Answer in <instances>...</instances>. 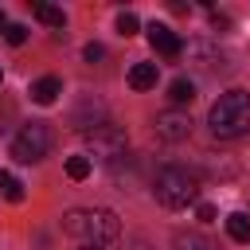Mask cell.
Masks as SVG:
<instances>
[{"instance_id":"cell-1","label":"cell","mask_w":250,"mask_h":250,"mask_svg":"<svg viewBox=\"0 0 250 250\" xmlns=\"http://www.w3.org/2000/svg\"><path fill=\"white\" fill-rule=\"evenodd\" d=\"M62 230L78 238V246H109L121 238V223L109 207H74L62 219Z\"/></svg>"},{"instance_id":"cell-2","label":"cell","mask_w":250,"mask_h":250,"mask_svg":"<svg viewBox=\"0 0 250 250\" xmlns=\"http://www.w3.org/2000/svg\"><path fill=\"white\" fill-rule=\"evenodd\" d=\"M152 195H156L160 207L180 211V207H188V203L199 199V176H195L191 168H184V164H168V168L156 172V180H152Z\"/></svg>"},{"instance_id":"cell-3","label":"cell","mask_w":250,"mask_h":250,"mask_svg":"<svg viewBox=\"0 0 250 250\" xmlns=\"http://www.w3.org/2000/svg\"><path fill=\"white\" fill-rule=\"evenodd\" d=\"M207 125H211V133L223 137V141L242 137V133L250 129V94H246V90H227V94H219V102H215L211 113H207Z\"/></svg>"},{"instance_id":"cell-4","label":"cell","mask_w":250,"mask_h":250,"mask_svg":"<svg viewBox=\"0 0 250 250\" xmlns=\"http://www.w3.org/2000/svg\"><path fill=\"white\" fill-rule=\"evenodd\" d=\"M47 152H51V129H47V121H27L12 137V160H20V164H35Z\"/></svg>"},{"instance_id":"cell-5","label":"cell","mask_w":250,"mask_h":250,"mask_svg":"<svg viewBox=\"0 0 250 250\" xmlns=\"http://www.w3.org/2000/svg\"><path fill=\"white\" fill-rule=\"evenodd\" d=\"M86 145H90L94 160H121L125 148H129L125 133L117 125H94V129H86Z\"/></svg>"},{"instance_id":"cell-6","label":"cell","mask_w":250,"mask_h":250,"mask_svg":"<svg viewBox=\"0 0 250 250\" xmlns=\"http://www.w3.org/2000/svg\"><path fill=\"white\" fill-rule=\"evenodd\" d=\"M148 43H152V51L160 59H180V51H184L180 35L172 27H164V23H148Z\"/></svg>"},{"instance_id":"cell-7","label":"cell","mask_w":250,"mask_h":250,"mask_svg":"<svg viewBox=\"0 0 250 250\" xmlns=\"http://www.w3.org/2000/svg\"><path fill=\"white\" fill-rule=\"evenodd\" d=\"M156 133L164 141H184L191 133V117L180 113V109H164V113H156Z\"/></svg>"},{"instance_id":"cell-8","label":"cell","mask_w":250,"mask_h":250,"mask_svg":"<svg viewBox=\"0 0 250 250\" xmlns=\"http://www.w3.org/2000/svg\"><path fill=\"white\" fill-rule=\"evenodd\" d=\"M59 94H62V82H59L55 74H43V78L31 82V102H35V105H51Z\"/></svg>"},{"instance_id":"cell-9","label":"cell","mask_w":250,"mask_h":250,"mask_svg":"<svg viewBox=\"0 0 250 250\" xmlns=\"http://www.w3.org/2000/svg\"><path fill=\"white\" fill-rule=\"evenodd\" d=\"M156 78H160L156 62H133V66H129V86H133V90H152Z\"/></svg>"},{"instance_id":"cell-10","label":"cell","mask_w":250,"mask_h":250,"mask_svg":"<svg viewBox=\"0 0 250 250\" xmlns=\"http://www.w3.org/2000/svg\"><path fill=\"white\" fill-rule=\"evenodd\" d=\"M172 250H215V242L207 234H199V230H180L172 238Z\"/></svg>"},{"instance_id":"cell-11","label":"cell","mask_w":250,"mask_h":250,"mask_svg":"<svg viewBox=\"0 0 250 250\" xmlns=\"http://www.w3.org/2000/svg\"><path fill=\"white\" fill-rule=\"evenodd\" d=\"M31 12H35V20H43L47 27H55V31H62L66 27V16H62V8H55V4H31Z\"/></svg>"},{"instance_id":"cell-12","label":"cell","mask_w":250,"mask_h":250,"mask_svg":"<svg viewBox=\"0 0 250 250\" xmlns=\"http://www.w3.org/2000/svg\"><path fill=\"white\" fill-rule=\"evenodd\" d=\"M227 234H230L234 242H250V215H246V211L227 215Z\"/></svg>"},{"instance_id":"cell-13","label":"cell","mask_w":250,"mask_h":250,"mask_svg":"<svg viewBox=\"0 0 250 250\" xmlns=\"http://www.w3.org/2000/svg\"><path fill=\"white\" fill-rule=\"evenodd\" d=\"M168 98H172V105H188V102L195 98V82H191V78H176V82L168 86Z\"/></svg>"},{"instance_id":"cell-14","label":"cell","mask_w":250,"mask_h":250,"mask_svg":"<svg viewBox=\"0 0 250 250\" xmlns=\"http://www.w3.org/2000/svg\"><path fill=\"white\" fill-rule=\"evenodd\" d=\"M0 191H4L8 203H23V184H20L12 172H4V168H0Z\"/></svg>"},{"instance_id":"cell-15","label":"cell","mask_w":250,"mask_h":250,"mask_svg":"<svg viewBox=\"0 0 250 250\" xmlns=\"http://www.w3.org/2000/svg\"><path fill=\"white\" fill-rule=\"evenodd\" d=\"M66 176L70 180H86L90 176V156H66Z\"/></svg>"},{"instance_id":"cell-16","label":"cell","mask_w":250,"mask_h":250,"mask_svg":"<svg viewBox=\"0 0 250 250\" xmlns=\"http://www.w3.org/2000/svg\"><path fill=\"white\" fill-rule=\"evenodd\" d=\"M137 31H141V20H137L133 12H121V16H117V35L129 39V35H137Z\"/></svg>"},{"instance_id":"cell-17","label":"cell","mask_w":250,"mask_h":250,"mask_svg":"<svg viewBox=\"0 0 250 250\" xmlns=\"http://www.w3.org/2000/svg\"><path fill=\"white\" fill-rule=\"evenodd\" d=\"M4 39H8L12 47H20V43L27 39V27H23V23H8V27H4Z\"/></svg>"},{"instance_id":"cell-18","label":"cell","mask_w":250,"mask_h":250,"mask_svg":"<svg viewBox=\"0 0 250 250\" xmlns=\"http://www.w3.org/2000/svg\"><path fill=\"white\" fill-rule=\"evenodd\" d=\"M188 51H191V59H199V62H195V66H211V62H215V55H211V51H207V47H203V43H191V47H188Z\"/></svg>"},{"instance_id":"cell-19","label":"cell","mask_w":250,"mask_h":250,"mask_svg":"<svg viewBox=\"0 0 250 250\" xmlns=\"http://www.w3.org/2000/svg\"><path fill=\"white\" fill-rule=\"evenodd\" d=\"M82 55H86V62H98V59H105V47H102V43H86Z\"/></svg>"},{"instance_id":"cell-20","label":"cell","mask_w":250,"mask_h":250,"mask_svg":"<svg viewBox=\"0 0 250 250\" xmlns=\"http://www.w3.org/2000/svg\"><path fill=\"white\" fill-rule=\"evenodd\" d=\"M211 27H215V31H227V27H230V16H223V12H211Z\"/></svg>"},{"instance_id":"cell-21","label":"cell","mask_w":250,"mask_h":250,"mask_svg":"<svg viewBox=\"0 0 250 250\" xmlns=\"http://www.w3.org/2000/svg\"><path fill=\"white\" fill-rule=\"evenodd\" d=\"M195 215H199V223H215V207H211V203H199Z\"/></svg>"},{"instance_id":"cell-22","label":"cell","mask_w":250,"mask_h":250,"mask_svg":"<svg viewBox=\"0 0 250 250\" xmlns=\"http://www.w3.org/2000/svg\"><path fill=\"white\" fill-rule=\"evenodd\" d=\"M0 27H8V20H4V12H0Z\"/></svg>"},{"instance_id":"cell-23","label":"cell","mask_w":250,"mask_h":250,"mask_svg":"<svg viewBox=\"0 0 250 250\" xmlns=\"http://www.w3.org/2000/svg\"><path fill=\"white\" fill-rule=\"evenodd\" d=\"M78 250H102V246H78Z\"/></svg>"},{"instance_id":"cell-24","label":"cell","mask_w":250,"mask_h":250,"mask_svg":"<svg viewBox=\"0 0 250 250\" xmlns=\"http://www.w3.org/2000/svg\"><path fill=\"white\" fill-rule=\"evenodd\" d=\"M0 78H4V70H0Z\"/></svg>"}]
</instances>
